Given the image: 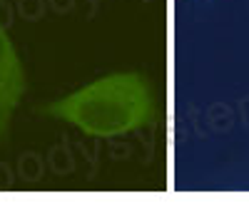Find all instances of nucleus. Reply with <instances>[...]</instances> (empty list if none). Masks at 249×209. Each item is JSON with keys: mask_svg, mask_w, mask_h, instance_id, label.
I'll list each match as a JSON object with an SVG mask.
<instances>
[{"mask_svg": "<svg viewBox=\"0 0 249 209\" xmlns=\"http://www.w3.org/2000/svg\"><path fill=\"white\" fill-rule=\"evenodd\" d=\"M5 80H8V70H5V50H3V37H0V92L5 87Z\"/></svg>", "mask_w": 249, "mask_h": 209, "instance_id": "obj_1", "label": "nucleus"}]
</instances>
